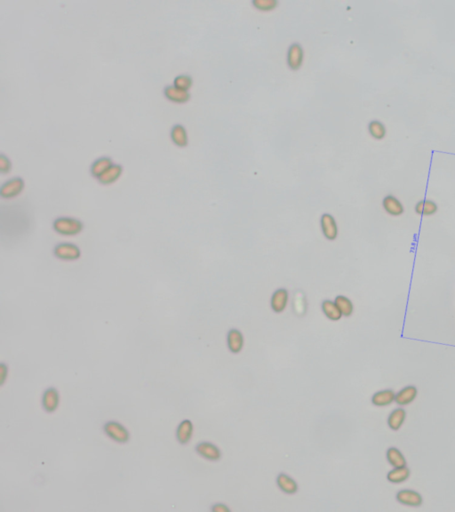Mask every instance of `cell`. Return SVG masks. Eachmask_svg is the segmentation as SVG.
I'll return each mask as SVG.
<instances>
[{"instance_id":"cell-1","label":"cell","mask_w":455,"mask_h":512,"mask_svg":"<svg viewBox=\"0 0 455 512\" xmlns=\"http://www.w3.org/2000/svg\"><path fill=\"white\" fill-rule=\"evenodd\" d=\"M54 231L64 237H74L80 234L84 230L81 220L72 217H60L53 224Z\"/></svg>"},{"instance_id":"cell-2","label":"cell","mask_w":455,"mask_h":512,"mask_svg":"<svg viewBox=\"0 0 455 512\" xmlns=\"http://www.w3.org/2000/svg\"><path fill=\"white\" fill-rule=\"evenodd\" d=\"M103 431L109 438L119 444H125L130 439L128 430L118 421H110L106 422L103 426Z\"/></svg>"},{"instance_id":"cell-3","label":"cell","mask_w":455,"mask_h":512,"mask_svg":"<svg viewBox=\"0 0 455 512\" xmlns=\"http://www.w3.org/2000/svg\"><path fill=\"white\" fill-rule=\"evenodd\" d=\"M54 255L61 261H77L81 257V250L77 244L72 243L58 244L54 249Z\"/></svg>"},{"instance_id":"cell-4","label":"cell","mask_w":455,"mask_h":512,"mask_svg":"<svg viewBox=\"0 0 455 512\" xmlns=\"http://www.w3.org/2000/svg\"><path fill=\"white\" fill-rule=\"evenodd\" d=\"M25 183L24 179L20 177H14L10 180L7 181L4 183L0 188V196L6 198V199H11L14 197H18L24 190Z\"/></svg>"},{"instance_id":"cell-5","label":"cell","mask_w":455,"mask_h":512,"mask_svg":"<svg viewBox=\"0 0 455 512\" xmlns=\"http://www.w3.org/2000/svg\"><path fill=\"white\" fill-rule=\"evenodd\" d=\"M396 499L402 505L409 507H420L423 503L422 495L411 489H403L396 495Z\"/></svg>"},{"instance_id":"cell-6","label":"cell","mask_w":455,"mask_h":512,"mask_svg":"<svg viewBox=\"0 0 455 512\" xmlns=\"http://www.w3.org/2000/svg\"><path fill=\"white\" fill-rule=\"evenodd\" d=\"M60 404V394L55 388H48L42 396V407L47 413L52 414L57 410Z\"/></svg>"},{"instance_id":"cell-7","label":"cell","mask_w":455,"mask_h":512,"mask_svg":"<svg viewBox=\"0 0 455 512\" xmlns=\"http://www.w3.org/2000/svg\"><path fill=\"white\" fill-rule=\"evenodd\" d=\"M417 395H418L417 388L413 385H409L399 390L398 393H396L395 402L401 407L408 406L415 400Z\"/></svg>"},{"instance_id":"cell-8","label":"cell","mask_w":455,"mask_h":512,"mask_svg":"<svg viewBox=\"0 0 455 512\" xmlns=\"http://www.w3.org/2000/svg\"><path fill=\"white\" fill-rule=\"evenodd\" d=\"M321 228L324 237L329 240L336 239L338 236V227L336 221L331 214H324L321 217Z\"/></svg>"},{"instance_id":"cell-9","label":"cell","mask_w":455,"mask_h":512,"mask_svg":"<svg viewBox=\"0 0 455 512\" xmlns=\"http://www.w3.org/2000/svg\"><path fill=\"white\" fill-rule=\"evenodd\" d=\"M304 61V49L298 43L291 44L288 54H287V62L291 69L298 70Z\"/></svg>"},{"instance_id":"cell-10","label":"cell","mask_w":455,"mask_h":512,"mask_svg":"<svg viewBox=\"0 0 455 512\" xmlns=\"http://www.w3.org/2000/svg\"><path fill=\"white\" fill-rule=\"evenodd\" d=\"M196 451L199 455L209 461H218L221 458V451L219 448H217L215 444L209 442L199 443L196 448Z\"/></svg>"},{"instance_id":"cell-11","label":"cell","mask_w":455,"mask_h":512,"mask_svg":"<svg viewBox=\"0 0 455 512\" xmlns=\"http://www.w3.org/2000/svg\"><path fill=\"white\" fill-rule=\"evenodd\" d=\"M164 94L169 101L176 103H184L188 102L190 98L189 92L177 88L175 85L166 86L164 90Z\"/></svg>"},{"instance_id":"cell-12","label":"cell","mask_w":455,"mask_h":512,"mask_svg":"<svg viewBox=\"0 0 455 512\" xmlns=\"http://www.w3.org/2000/svg\"><path fill=\"white\" fill-rule=\"evenodd\" d=\"M194 427L189 420H183L176 430V438L182 444H188L193 436Z\"/></svg>"},{"instance_id":"cell-13","label":"cell","mask_w":455,"mask_h":512,"mask_svg":"<svg viewBox=\"0 0 455 512\" xmlns=\"http://www.w3.org/2000/svg\"><path fill=\"white\" fill-rule=\"evenodd\" d=\"M288 292L286 289H278L274 293L271 298V308L276 313H281L287 308L288 303Z\"/></svg>"},{"instance_id":"cell-14","label":"cell","mask_w":455,"mask_h":512,"mask_svg":"<svg viewBox=\"0 0 455 512\" xmlns=\"http://www.w3.org/2000/svg\"><path fill=\"white\" fill-rule=\"evenodd\" d=\"M396 393L392 390H384L378 391L372 397V403L375 407H388L395 402Z\"/></svg>"},{"instance_id":"cell-15","label":"cell","mask_w":455,"mask_h":512,"mask_svg":"<svg viewBox=\"0 0 455 512\" xmlns=\"http://www.w3.org/2000/svg\"><path fill=\"white\" fill-rule=\"evenodd\" d=\"M114 164H113V161H112L111 158H109V157H101V158H99V159L95 160L94 163L92 164L90 172H91V174L93 176L99 179Z\"/></svg>"},{"instance_id":"cell-16","label":"cell","mask_w":455,"mask_h":512,"mask_svg":"<svg viewBox=\"0 0 455 512\" xmlns=\"http://www.w3.org/2000/svg\"><path fill=\"white\" fill-rule=\"evenodd\" d=\"M122 173H123V167L120 165L114 164L98 180L103 185H111L120 178Z\"/></svg>"},{"instance_id":"cell-17","label":"cell","mask_w":455,"mask_h":512,"mask_svg":"<svg viewBox=\"0 0 455 512\" xmlns=\"http://www.w3.org/2000/svg\"><path fill=\"white\" fill-rule=\"evenodd\" d=\"M406 419V412L404 408H396L388 415V425L392 431H397L401 429Z\"/></svg>"},{"instance_id":"cell-18","label":"cell","mask_w":455,"mask_h":512,"mask_svg":"<svg viewBox=\"0 0 455 512\" xmlns=\"http://www.w3.org/2000/svg\"><path fill=\"white\" fill-rule=\"evenodd\" d=\"M244 336L242 332L236 329H232L228 333V346L232 353H240L244 347Z\"/></svg>"},{"instance_id":"cell-19","label":"cell","mask_w":455,"mask_h":512,"mask_svg":"<svg viewBox=\"0 0 455 512\" xmlns=\"http://www.w3.org/2000/svg\"><path fill=\"white\" fill-rule=\"evenodd\" d=\"M382 204H383L385 211L391 215L398 216V215H401L405 211L403 205L400 203V201L393 196H387L383 199Z\"/></svg>"},{"instance_id":"cell-20","label":"cell","mask_w":455,"mask_h":512,"mask_svg":"<svg viewBox=\"0 0 455 512\" xmlns=\"http://www.w3.org/2000/svg\"><path fill=\"white\" fill-rule=\"evenodd\" d=\"M277 485L284 493L288 495H293L298 491V485L296 481L286 474H279L276 479Z\"/></svg>"},{"instance_id":"cell-21","label":"cell","mask_w":455,"mask_h":512,"mask_svg":"<svg viewBox=\"0 0 455 512\" xmlns=\"http://www.w3.org/2000/svg\"><path fill=\"white\" fill-rule=\"evenodd\" d=\"M411 472L405 466L401 468H394L388 472L387 479L392 484H402L410 478Z\"/></svg>"},{"instance_id":"cell-22","label":"cell","mask_w":455,"mask_h":512,"mask_svg":"<svg viewBox=\"0 0 455 512\" xmlns=\"http://www.w3.org/2000/svg\"><path fill=\"white\" fill-rule=\"evenodd\" d=\"M388 463L393 468H401L406 466V459L398 448H389L386 454Z\"/></svg>"},{"instance_id":"cell-23","label":"cell","mask_w":455,"mask_h":512,"mask_svg":"<svg viewBox=\"0 0 455 512\" xmlns=\"http://www.w3.org/2000/svg\"><path fill=\"white\" fill-rule=\"evenodd\" d=\"M171 138L174 143L179 147H185L188 145V135L185 127L177 124L172 126L171 130Z\"/></svg>"},{"instance_id":"cell-24","label":"cell","mask_w":455,"mask_h":512,"mask_svg":"<svg viewBox=\"0 0 455 512\" xmlns=\"http://www.w3.org/2000/svg\"><path fill=\"white\" fill-rule=\"evenodd\" d=\"M322 309L324 311V315L327 316L328 319H330V320H333V321L340 320L341 317H342V314L340 311V309H338L337 305L335 304V302H331L329 300H327V301L323 302V303H322Z\"/></svg>"},{"instance_id":"cell-25","label":"cell","mask_w":455,"mask_h":512,"mask_svg":"<svg viewBox=\"0 0 455 512\" xmlns=\"http://www.w3.org/2000/svg\"><path fill=\"white\" fill-rule=\"evenodd\" d=\"M334 302L337 305L338 309H340L342 316L350 317L353 313V310H354L353 303L350 299L345 297L343 295L337 296Z\"/></svg>"},{"instance_id":"cell-26","label":"cell","mask_w":455,"mask_h":512,"mask_svg":"<svg viewBox=\"0 0 455 512\" xmlns=\"http://www.w3.org/2000/svg\"><path fill=\"white\" fill-rule=\"evenodd\" d=\"M415 211L418 214L428 216V215L435 214L436 212L438 211V206L433 201H422L416 205Z\"/></svg>"},{"instance_id":"cell-27","label":"cell","mask_w":455,"mask_h":512,"mask_svg":"<svg viewBox=\"0 0 455 512\" xmlns=\"http://www.w3.org/2000/svg\"><path fill=\"white\" fill-rule=\"evenodd\" d=\"M192 78L189 75H180L175 78L174 85L177 88L182 89L184 91H188L191 85H192Z\"/></svg>"},{"instance_id":"cell-28","label":"cell","mask_w":455,"mask_h":512,"mask_svg":"<svg viewBox=\"0 0 455 512\" xmlns=\"http://www.w3.org/2000/svg\"><path fill=\"white\" fill-rule=\"evenodd\" d=\"M369 131L371 132L372 136H374V138L376 139H381L383 138L385 136V127L381 122L379 121H372L370 124H369Z\"/></svg>"},{"instance_id":"cell-29","label":"cell","mask_w":455,"mask_h":512,"mask_svg":"<svg viewBox=\"0 0 455 512\" xmlns=\"http://www.w3.org/2000/svg\"><path fill=\"white\" fill-rule=\"evenodd\" d=\"M253 5L257 9L263 11H270L274 9L277 5L276 0H253Z\"/></svg>"},{"instance_id":"cell-30","label":"cell","mask_w":455,"mask_h":512,"mask_svg":"<svg viewBox=\"0 0 455 512\" xmlns=\"http://www.w3.org/2000/svg\"><path fill=\"white\" fill-rule=\"evenodd\" d=\"M12 169V163L10 160L3 154L0 155V172L2 173H10Z\"/></svg>"},{"instance_id":"cell-31","label":"cell","mask_w":455,"mask_h":512,"mask_svg":"<svg viewBox=\"0 0 455 512\" xmlns=\"http://www.w3.org/2000/svg\"><path fill=\"white\" fill-rule=\"evenodd\" d=\"M212 511L213 512H229V509L227 507L226 505H223V504H216V505L212 507Z\"/></svg>"}]
</instances>
